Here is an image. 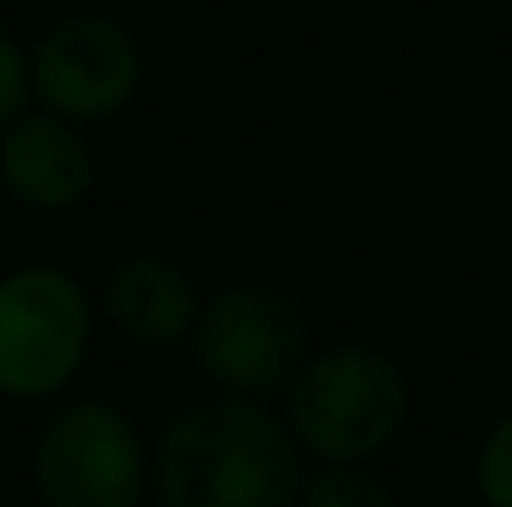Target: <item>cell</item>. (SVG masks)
<instances>
[{"mask_svg":"<svg viewBox=\"0 0 512 507\" xmlns=\"http://www.w3.org/2000/svg\"><path fill=\"white\" fill-rule=\"evenodd\" d=\"M309 458L284 413L259 398H204L179 408L150 443L155 507H294Z\"/></svg>","mask_w":512,"mask_h":507,"instance_id":"obj_1","label":"cell"},{"mask_svg":"<svg viewBox=\"0 0 512 507\" xmlns=\"http://www.w3.org/2000/svg\"><path fill=\"white\" fill-rule=\"evenodd\" d=\"M408 373L373 343L314 348L284 393V423L309 463H373L408 428Z\"/></svg>","mask_w":512,"mask_h":507,"instance_id":"obj_2","label":"cell"},{"mask_svg":"<svg viewBox=\"0 0 512 507\" xmlns=\"http://www.w3.org/2000/svg\"><path fill=\"white\" fill-rule=\"evenodd\" d=\"M189 353L199 378L214 383L219 393L269 403L289 393V383L314 353L309 314L299 309L294 294L264 279H239L204 299Z\"/></svg>","mask_w":512,"mask_h":507,"instance_id":"obj_3","label":"cell"},{"mask_svg":"<svg viewBox=\"0 0 512 507\" xmlns=\"http://www.w3.org/2000/svg\"><path fill=\"white\" fill-rule=\"evenodd\" d=\"M30 483L40 507H145L150 438L105 398L55 403L30 443Z\"/></svg>","mask_w":512,"mask_h":507,"instance_id":"obj_4","label":"cell"},{"mask_svg":"<svg viewBox=\"0 0 512 507\" xmlns=\"http://www.w3.org/2000/svg\"><path fill=\"white\" fill-rule=\"evenodd\" d=\"M95 343V304L60 264H15L0 274V398H60Z\"/></svg>","mask_w":512,"mask_h":507,"instance_id":"obj_5","label":"cell"},{"mask_svg":"<svg viewBox=\"0 0 512 507\" xmlns=\"http://www.w3.org/2000/svg\"><path fill=\"white\" fill-rule=\"evenodd\" d=\"M140 80H145V50L135 30L100 10L60 15L30 45L35 105L85 130L125 115L140 95Z\"/></svg>","mask_w":512,"mask_h":507,"instance_id":"obj_6","label":"cell"},{"mask_svg":"<svg viewBox=\"0 0 512 507\" xmlns=\"http://www.w3.org/2000/svg\"><path fill=\"white\" fill-rule=\"evenodd\" d=\"M0 189L35 214H70L95 189V150L85 125L40 105L0 130Z\"/></svg>","mask_w":512,"mask_h":507,"instance_id":"obj_7","label":"cell"},{"mask_svg":"<svg viewBox=\"0 0 512 507\" xmlns=\"http://www.w3.org/2000/svg\"><path fill=\"white\" fill-rule=\"evenodd\" d=\"M204 294L194 284V274L155 249L125 254L120 264H110L105 284H100V314L120 338L140 343V348H174L189 343L199 324Z\"/></svg>","mask_w":512,"mask_h":507,"instance_id":"obj_8","label":"cell"},{"mask_svg":"<svg viewBox=\"0 0 512 507\" xmlns=\"http://www.w3.org/2000/svg\"><path fill=\"white\" fill-rule=\"evenodd\" d=\"M294 507H398V498L368 463H314Z\"/></svg>","mask_w":512,"mask_h":507,"instance_id":"obj_9","label":"cell"},{"mask_svg":"<svg viewBox=\"0 0 512 507\" xmlns=\"http://www.w3.org/2000/svg\"><path fill=\"white\" fill-rule=\"evenodd\" d=\"M473 493L483 507H512V408L488 423L473 453Z\"/></svg>","mask_w":512,"mask_h":507,"instance_id":"obj_10","label":"cell"},{"mask_svg":"<svg viewBox=\"0 0 512 507\" xmlns=\"http://www.w3.org/2000/svg\"><path fill=\"white\" fill-rule=\"evenodd\" d=\"M30 105V45H20V35L0 25V130L20 120Z\"/></svg>","mask_w":512,"mask_h":507,"instance_id":"obj_11","label":"cell"},{"mask_svg":"<svg viewBox=\"0 0 512 507\" xmlns=\"http://www.w3.org/2000/svg\"><path fill=\"white\" fill-rule=\"evenodd\" d=\"M0 503H5V468H0Z\"/></svg>","mask_w":512,"mask_h":507,"instance_id":"obj_12","label":"cell"}]
</instances>
